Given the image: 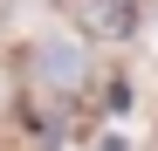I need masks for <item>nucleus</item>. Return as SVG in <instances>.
Returning <instances> with one entry per match:
<instances>
[{
    "label": "nucleus",
    "instance_id": "1",
    "mask_svg": "<svg viewBox=\"0 0 158 151\" xmlns=\"http://www.w3.org/2000/svg\"><path fill=\"white\" fill-rule=\"evenodd\" d=\"M62 14L76 21V35H89V41H131L144 28L138 0H62Z\"/></svg>",
    "mask_w": 158,
    "mask_h": 151
},
{
    "label": "nucleus",
    "instance_id": "2",
    "mask_svg": "<svg viewBox=\"0 0 158 151\" xmlns=\"http://www.w3.org/2000/svg\"><path fill=\"white\" fill-rule=\"evenodd\" d=\"M35 76H41L48 89H83L89 62H83V48H76V41L48 35V41H35Z\"/></svg>",
    "mask_w": 158,
    "mask_h": 151
}]
</instances>
